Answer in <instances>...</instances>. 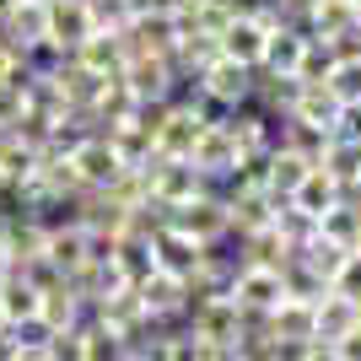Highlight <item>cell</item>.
<instances>
[{"label": "cell", "instance_id": "16", "mask_svg": "<svg viewBox=\"0 0 361 361\" xmlns=\"http://www.w3.org/2000/svg\"><path fill=\"white\" fill-rule=\"evenodd\" d=\"M103 81H108V75H92L87 65H75V60H65L60 71H54V87H60L65 108H81V114H87V108L97 103V92H103Z\"/></svg>", "mask_w": 361, "mask_h": 361}, {"label": "cell", "instance_id": "42", "mask_svg": "<svg viewBox=\"0 0 361 361\" xmlns=\"http://www.w3.org/2000/svg\"><path fill=\"white\" fill-rule=\"evenodd\" d=\"M350 6H356V11H361V0H350Z\"/></svg>", "mask_w": 361, "mask_h": 361}, {"label": "cell", "instance_id": "34", "mask_svg": "<svg viewBox=\"0 0 361 361\" xmlns=\"http://www.w3.org/2000/svg\"><path fill=\"white\" fill-rule=\"evenodd\" d=\"M334 356L340 361H361V324L350 334H340V340H334Z\"/></svg>", "mask_w": 361, "mask_h": 361}, {"label": "cell", "instance_id": "5", "mask_svg": "<svg viewBox=\"0 0 361 361\" xmlns=\"http://www.w3.org/2000/svg\"><path fill=\"white\" fill-rule=\"evenodd\" d=\"M167 226L183 232V238H195V243H211V238L226 232V200L195 195L189 205H173V211H167Z\"/></svg>", "mask_w": 361, "mask_h": 361}, {"label": "cell", "instance_id": "31", "mask_svg": "<svg viewBox=\"0 0 361 361\" xmlns=\"http://www.w3.org/2000/svg\"><path fill=\"white\" fill-rule=\"evenodd\" d=\"M329 297H345V302H361V259L345 254V264L329 275Z\"/></svg>", "mask_w": 361, "mask_h": 361}, {"label": "cell", "instance_id": "24", "mask_svg": "<svg viewBox=\"0 0 361 361\" xmlns=\"http://www.w3.org/2000/svg\"><path fill=\"white\" fill-rule=\"evenodd\" d=\"M324 173H329L334 183H340V189H356V178H361V146H350V140H329V151H324Z\"/></svg>", "mask_w": 361, "mask_h": 361}, {"label": "cell", "instance_id": "20", "mask_svg": "<svg viewBox=\"0 0 361 361\" xmlns=\"http://www.w3.org/2000/svg\"><path fill=\"white\" fill-rule=\"evenodd\" d=\"M307 173H313V162H302V157H297L291 146H275V151H270V162H264V189L286 200L291 189H297V183L307 178Z\"/></svg>", "mask_w": 361, "mask_h": 361}, {"label": "cell", "instance_id": "25", "mask_svg": "<svg viewBox=\"0 0 361 361\" xmlns=\"http://www.w3.org/2000/svg\"><path fill=\"white\" fill-rule=\"evenodd\" d=\"M356 232H361V211L350 205V200H340L334 211H324V216H318V238L340 243V248H350V243H356Z\"/></svg>", "mask_w": 361, "mask_h": 361}, {"label": "cell", "instance_id": "27", "mask_svg": "<svg viewBox=\"0 0 361 361\" xmlns=\"http://www.w3.org/2000/svg\"><path fill=\"white\" fill-rule=\"evenodd\" d=\"M81 334H87V361H124V340L114 329H103V324H81Z\"/></svg>", "mask_w": 361, "mask_h": 361}, {"label": "cell", "instance_id": "8", "mask_svg": "<svg viewBox=\"0 0 361 361\" xmlns=\"http://www.w3.org/2000/svg\"><path fill=\"white\" fill-rule=\"evenodd\" d=\"M189 162H195L205 178H216V173H226V167H238V140H232V130L221 124V108H216V119L200 130L195 151H189Z\"/></svg>", "mask_w": 361, "mask_h": 361}, {"label": "cell", "instance_id": "36", "mask_svg": "<svg viewBox=\"0 0 361 361\" xmlns=\"http://www.w3.org/2000/svg\"><path fill=\"white\" fill-rule=\"evenodd\" d=\"M16 361H49L44 345H16Z\"/></svg>", "mask_w": 361, "mask_h": 361}, {"label": "cell", "instance_id": "21", "mask_svg": "<svg viewBox=\"0 0 361 361\" xmlns=\"http://www.w3.org/2000/svg\"><path fill=\"white\" fill-rule=\"evenodd\" d=\"M302 38L297 27H275L270 32V44H264V60H259V71H275V75H291L297 71V60H302Z\"/></svg>", "mask_w": 361, "mask_h": 361}, {"label": "cell", "instance_id": "15", "mask_svg": "<svg viewBox=\"0 0 361 361\" xmlns=\"http://www.w3.org/2000/svg\"><path fill=\"white\" fill-rule=\"evenodd\" d=\"M286 200L297 205V211H307V216H324V211H334V205L345 200V189H340V183H334L324 167H313V173H307V178H302Z\"/></svg>", "mask_w": 361, "mask_h": 361}, {"label": "cell", "instance_id": "40", "mask_svg": "<svg viewBox=\"0 0 361 361\" xmlns=\"http://www.w3.org/2000/svg\"><path fill=\"white\" fill-rule=\"evenodd\" d=\"M11 6H16V0H0V16H6V11H11Z\"/></svg>", "mask_w": 361, "mask_h": 361}, {"label": "cell", "instance_id": "32", "mask_svg": "<svg viewBox=\"0 0 361 361\" xmlns=\"http://www.w3.org/2000/svg\"><path fill=\"white\" fill-rule=\"evenodd\" d=\"M329 140H350V146H361V103H340Z\"/></svg>", "mask_w": 361, "mask_h": 361}, {"label": "cell", "instance_id": "35", "mask_svg": "<svg viewBox=\"0 0 361 361\" xmlns=\"http://www.w3.org/2000/svg\"><path fill=\"white\" fill-rule=\"evenodd\" d=\"M0 361H16V334H11V324H0Z\"/></svg>", "mask_w": 361, "mask_h": 361}, {"label": "cell", "instance_id": "28", "mask_svg": "<svg viewBox=\"0 0 361 361\" xmlns=\"http://www.w3.org/2000/svg\"><path fill=\"white\" fill-rule=\"evenodd\" d=\"M324 87L334 92V103H361V60H340Z\"/></svg>", "mask_w": 361, "mask_h": 361}, {"label": "cell", "instance_id": "11", "mask_svg": "<svg viewBox=\"0 0 361 361\" xmlns=\"http://www.w3.org/2000/svg\"><path fill=\"white\" fill-rule=\"evenodd\" d=\"M49 16V44H60L71 54L81 38H92V16H87V0H49L44 6Z\"/></svg>", "mask_w": 361, "mask_h": 361}, {"label": "cell", "instance_id": "18", "mask_svg": "<svg viewBox=\"0 0 361 361\" xmlns=\"http://www.w3.org/2000/svg\"><path fill=\"white\" fill-rule=\"evenodd\" d=\"M291 254H297V248H291L275 226H259V232L243 238V259H248V264H264V270H275V275L291 264Z\"/></svg>", "mask_w": 361, "mask_h": 361}, {"label": "cell", "instance_id": "38", "mask_svg": "<svg viewBox=\"0 0 361 361\" xmlns=\"http://www.w3.org/2000/svg\"><path fill=\"white\" fill-rule=\"evenodd\" d=\"M216 361H243V356H238V350H221V356H216Z\"/></svg>", "mask_w": 361, "mask_h": 361}, {"label": "cell", "instance_id": "37", "mask_svg": "<svg viewBox=\"0 0 361 361\" xmlns=\"http://www.w3.org/2000/svg\"><path fill=\"white\" fill-rule=\"evenodd\" d=\"M11 275V254H6V243H0V281Z\"/></svg>", "mask_w": 361, "mask_h": 361}, {"label": "cell", "instance_id": "9", "mask_svg": "<svg viewBox=\"0 0 361 361\" xmlns=\"http://www.w3.org/2000/svg\"><path fill=\"white\" fill-rule=\"evenodd\" d=\"M216 44H221V60H238V65H248V71H254V65L264 60L270 27H264V22H259L254 11H243L238 22H232V27H226L221 38H216Z\"/></svg>", "mask_w": 361, "mask_h": 361}, {"label": "cell", "instance_id": "43", "mask_svg": "<svg viewBox=\"0 0 361 361\" xmlns=\"http://www.w3.org/2000/svg\"><path fill=\"white\" fill-rule=\"evenodd\" d=\"M38 6H49V0H38Z\"/></svg>", "mask_w": 361, "mask_h": 361}, {"label": "cell", "instance_id": "7", "mask_svg": "<svg viewBox=\"0 0 361 361\" xmlns=\"http://www.w3.org/2000/svg\"><path fill=\"white\" fill-rule=\"evenodd\" d=\"M226 297L238 302L243 313H270V307L286 297V291H281V275H275V270H264V264H248L243 275H232Z\"/></svg>", "mask_w": 361, "mask_h": 361}, {"label": "cell", "instance_id": "22", "mask_svg": "<svg viewBox=\"0 0 361 361\" xmlns=\"http://www.w3.org/2000/svg\"><path fill=\"white\" fill-rule=\"evenodd\" d=\"M38 291L27 286V281H22V275H6V281H0V318H6V324H22V318H38Z\"/></svg>", "mask_w": 361, "mask_h": 361}, {"label": "cell", "instance_id": "17", "mask_svg": "<svg viewBox=\"0 0 361 361\" xmlns=\"http://www.w3.org/2000/svg\"><path fill=\"white\" fill-rule=\"evenodd\" d=\"M75 65H87L92 75H119L124 71V54H119V38L114 32H92V38H81V44L71 49Z\"/></svg>", "mask_w": 361, "mask_h": 361}, {"label": "cell", "instance_id": "39", "mask_svg": "<svg viewBox=\"0 0 361 361\" xmlns=\"http://www.w3.org/2000/svg\"><path fill=\"white\" fill-rule=\"evenodd\" d=\"M350 254H356V259H361V232H356V243H350Z\"/></svg>", "mask_w": 361, "mask_h": 361}, {"label": "cell", "instance_id": "2", "mask_svg": "<svg viewBox=\"0 0 361 361\" xmlns=\"http://www.w3.org/2000/svg\"><path fill=\"white\" fill-rule=\"evenodd\" d=\"M183 324H189V329H195L211 350H232V345H238V329H243V307L221 291V297L200 302V307L183 318Z\"/></svg>", "mask_w": 361, "mask_h": 361}, {"label": "cell", "instance_id": "23", "mask_svg": "<svg viewBox=\"0 0 361 361\" xmlns=\"http://www.w3.org/2000/svg\"><path fill=\"white\" fill-rule=\"evenodd\" d=\"M334 49H329V38H307V44H302V60H297V81L302 87H324V81H329V71H334Z\"/></svg>", "mask_w": 361, "mask_h": 361}, {"label": "cell", "instance_id": "3", "mask_svg": "<svg viewBox=\"0 0 361 361\" xmlns=\"http://www.w3.org/2000/svg\"><path fill=\"white\" fill-rule=\"evenodd\" d=\"M200 92H205V103L211 108H248L254 97V71L238 60H216L200 71Z\"/></svg>", "mask_w": 361, "mask_h": 361}, {"label": "cell", "instance_id": "26", "mask_svg": "<svg viewBox=\"0 0 361 361\" xmlns=\"http://www.w3.org/2000/svg\"><path fill=\"white\" fill-rule=\"evenodd\" d=\"M87 16H92V32H124L135 22V6L130 0H87Z\"/></svg>", "mask_w": 361, "mask_h": 361}, {"label": "cell", "instance_id": "44", "mask_svg": "<svg viewBox=\"0 0 361 361\" xmlns=\"http://www.w3.org/2000/svg\"><path fill=\"white\" fill-rule=\"evenodd\" d=\"M0 324H6V318H0Z\"/></svg>", "mask_w": 361, "mask_h": 361}, {"label": "cell", "instance_id": "19", "mask_svg": "<svg viewBox=\"0 0 361 361\" xmlns=\"http://www.w3.org/2000/svg\"><path fill=\"white\" fill-rule=\"evenodd\" d=\"M334 114H340V103H334L329 87H302L297 103L286 108L291 124H313V130H334Z\"/></svg>", "mask_w": 361, "mask_h": 361}, {"label": "cell", "instance_id": "33", "mask_svg": "<svg viewBox=\"0 0 361 361\" xmlns=\"http://www.w3.org/2000/svg\"><path fill=\"white\" fill-rule=\"evenodd\" d=\"M291 361H340V356H334L329 340H307V345H297V356H291Z\"/></svg>", "mask_w": 361, "mask_h": 361}, {"label": "cell", "instance_id": "29", "mask_svg": "<svg viewBox=\"0 0 361 361\" xmlns=\"http://www.w3.org/2000/svg\"><path fill=\"white\" fill-rule=\"evenodd\" d=\"M22 87H27V71H22V75H11V81H0V130H11V124L22 119V108H27Z\"/></svg>", "mask_w": 361, "mask_h": 361}, {"label": "cell", "instance_id": "6", "mask_svg": "<svg viewBox=\"0 0 361 361\" xmlns=\"http://www.w3.org/2000/svg\"><path fill=\"white\" fill-rule=\"evenodd\" d=\"M71 162H75V178H81V189H108V183L124 173V162H119V151L108 146L103 135H92V140H81V146L71 151Z\"/></svg>", "mask_w": 361, "mask_h": 361}, {"label": "cell", "instance_id": "12", "mask_svg": "<svg viewBox=\"0 0 361 361\" xmlns=\"http://www.w3.org/2000/svg\"><path fill=\"white\" fill-rule=\"evenodd\" d=\"M350 27H361V11L350 0H313L297 32L302 38H334V32H350Z\"/></svg>", "mask_w": 361, "mask_h": 361}, {"label": "cell", "instance_id": "41", "mask_svg": "<svg viewBox=\"0 0 361 361\" xmlns=\"http://www.w3.org/2000/svg\"><path fill=\"white\" fill-rule=\"evenodd\" d=\"M356 324H361V302H356Z\"/></svg>", "mask_w": 361, "mask_h": 361}, {"label": "cell", "instance_id": "1", "mask_svg": "<svg viewBox=\"0 0 361 361\" xmlns=\"http://www.w3.org/2000/svg\"><path fill=\"white\" fill-rule=\"evenodd\" d=\"M146 173H151V200L157 205H189L195 195H205V173H200L189 157H151L146 162Z\"/></svg>", "mask_w": 361, "mask_h": 361}, {"label": "cell", "instance_id": "13", "mask_svg": "<svg viewBox=\"0 0 361 361\" xmlns=\"http://www.w3.org/2000/svg\"><path fill=\"white\" fill-rule=\"evenodd\" d=\"M140 302H146V313L151 318H183V302H189V286H183L178 275H146V281H140Z\"/></svg>", "mask_w": 361, "mask_h": 361}, {"label": "cell", "instance_id": "14", "mask_svg": "<svg viewBox=\"0 0 361 361\" xmlns=\"http://www.w3.org/2000/svg\"><path fill=\"white\" fill-rule=\"evenodd\" d=\"M270 334L281 340V345H307V340H313V302L281 297L270 307Z\"/></svg>", "mask_w": 361, "mask_h": 361}, {"label": "cell", "instance_id": "30", "mask_svg": "<svg viewBox=\"0 0 361 361\" xmlns=\"http://www.w3.org/2000/svg\"><path fill=\"white\" fill-rule=\"evenodd\" d=\"M44 350H49V361H87V334L81 329H54Z\"/></svg>", "mask_w": 361, "mask_h": 361}, {"label": "cell", "instance_id": "10", "mask_svg": "<svg viewBox=\"0 0 361 361\" xmlns=\"http://www.w3.org/2000/svg\"><path fill=\"white\" fill-rule=\"evenodd\" d=\"M151 254H157V270L162 275H178V281L200 275V243L183 238V232H173V226H162V232L151 238Z\"/></svg>", "mask_w": 361, "mask_h": 361}, {"label": "cell", "instance_id": "4", "mask_svg": "<svg viewBox=\"0 0 361 361\" xmlns=\"http://www.w3.org/2000/svg\"><path fill=\"white\" fill-rule=\"evenodd\" d=\"M119 81L130 87L135 103H173L178 97V81H173V65L167 54H146V60H130L119 71Z\"/></svg>", "mask_w": 361, "mask_h": 361}]
</instances>
